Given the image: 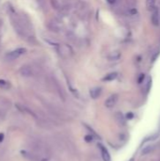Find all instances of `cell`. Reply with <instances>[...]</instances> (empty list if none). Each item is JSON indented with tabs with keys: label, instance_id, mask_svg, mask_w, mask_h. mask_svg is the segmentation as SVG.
<instances>
[{
	"label": "cell",
	"instance_id": "cell-1",
	"mask_svg": "<svg viewBox=\"0 0 160 161\" xmlns=\"http://www.w3.org/2000/svg\"><path fill=\"white\" fill-rule=\"evenodd\" d=\"M10 20L15 32L20 37H22L23 39L31 38V24L30 20L27 18L26 15L11 13Z\"/></svg>",
	"mask_w": 160,
	"mask_h": 161
},
{
	"label": "cell",
	"instance_id": "cell-4",
	"mask_svg": "<svg viewBox=\"0 0 160 161\" xmlns=\"http://www.w3.org/2000/svg\"><path fill=\"white\" fill-rule=\"evenodd\" d=\"M26 52V48H23V47L17 48L15 50H12V51H10V52L7 53V55H6V57H5V59H6V60H8V61H13V60L18 59L19 57H21L22 55H24Z\"/></svg>",
	"mask_w": 160,
	"mask_h": 161
},
{
	"label": "cell",
	"instance_id": "cell-13",
	"mask_svg": "<svg viewBox=\"0 0 160 161\" xmlns=\"http://www.w3.org/2000/svg\"><path fill=\"white\" fill-rule=\"evenodd\" d=\"M156 0H146V7L148 10H153L156 8Z\"/></svg>",
	"mask_w": 160,
	"mask_h": 161
},
{
	"label": "cell",
	"instance_id": "cell-9",
	"mask_svg": "<svg viewBox=\"0 0 160 161\" xmlns=\"http://www.w3.org/2000/svg\"><path fill=\"white\" fill-rule=\"evenodd\" d=\"M102 93V88L100 87H94L90 90V95L92 99H97Z\"/></svg>",
	"mask_w": 160,
	"mask_h": 161
},
{
	"label": "cell",
	"instance_id": "cell-14",
	"mask_svg": "<svg viewBox=\"0 0 160 161\" xmlns=\"http://www.w3.org/2000/svg\"><path fill=\"white\" fill-rule=\"evenodd\" d=\"M117 76H118L117 73H110V74H106V76L103 78V80H104V81H112V80L116 79Z\"/></svg>",
	"mask_w": 160,
	"mask_h": 161
},
{
	"label": "cell",
	"instance_id": "cell-20",
	"mask_svg": "<svg viewBox=\"0 0 160 161\" xmlns=\"http://www.w3.org/2000/svg\"><path fill=\"white\" fill-rule=\"evenodd\" d=\"M0 26H1V25H0Z\"/></svg>",
	"mask_w": 160,
	"mask_h": 161
},
{
	"label": "cell",
	"instance_id": "cell-16",
	"mask_svg": "<svg viewBox=\"0 0 160 161\" xmlns=\"http://www.w3.org/2000/svg\"><path fill=\"white\" fill-rule=\"evenodd\" d=\"M92 140H93V137H92V136H90V135H87V136L85 137V140L87 141V142L92 141Z\"/></svg>",
	"mask_w": 160,
	"mask_h": 161
},
{
	"label": "cell",
	"instance_id": "cell-12",
	"mask_svg": "<svg viewBox=\"0 0 160 161\" xmlns=\"http://www.w3.org/2000/svg\"><path fill=\"white\" fill-rule=\"evenodd\" d=\"M120 57H121V53H120L119 51H113V52L108 54L107 60L111 61H115V60H118Z\"/></svg>",
	"mask_w": 160,
	"mask_h": 161
},
{
	"label": "cell",
	"instance_id": "cell-3",
	"mask_svg": "<svg viewBox=\"0 0 160 161\" xmlns=\"http://www.w3.org/2000/svg\"><path fill=\"white\" fill-rule=\"evenodd\" d=\"M57 51H58L59 55L63 57L65 60L71 59L73 55V48L71 47V45L67 43H59L57 45Z\"/></svg>",
	"mask_w": 160,
	"mask_h": 161
},
{
	"label": "cell",
	"instance_id": "cell-8",
	"mask_svg": "<svg viewBox=\"0 0 160 161\" xmlns=\"http://www.w3.org/2000/svg\"><path fill=\"white\" fill-rule=\"evenodd\" d=\"M99 148H100V151H101L103 160H104V161H111L110 154H109V153H108L107 149L102 144H99Z\"/></svg>",
	"mask_w": 160,
	"mask_h": 161
},
{
	"label": "cell",
	"instance_id": "cell-5",
	"mask_svg": "<svg viewBox=\"0 0 160 161\" xmlns=\"http://www.w3.org/2000/svg\"><path fill=\"white\" fill-rule=\"evenodd\" d=\"M47 26H48L49 29L54 31V32H59L60 30L63 29V24H62V22L59 19H57V18L51 19L48 22Z\"/></svg>",
	"mask_w": 160,
	"mask_h": 161
},
{
	"label": "cell",
	"instance_id": "cell-6",
	"mask_svg": "<svg viewBox=\"0 0 160 161\" xmlns=\"http://www.w3.org/2000/svg\"><path fill=\"white\" fill-rule=\"evenodd\" d=\"M20 74L25 77H30L35 74V70L31 65H24L20 68Z\"/></svg>",
	"mask_w": 160,
	"mask_h": 161
},
{
	"label": "cell",
	"instance_id": "cell-7",
	"mask_svg": "<svg viewBox=\"0 0 160 161\" xmlns=\"http://www.w3.org/2000/svg\"><path fill=\"white\" fill-rule=\"evenodd\" d=\"M118 94H112L110 95L108 98L106 100L105 102V106L107 107V108H112L115 107V105L117 104V102H118Z\"/></svg>",
	"mask_w": 160,
	"mask_h": 161
},
{
	"label": "cell",
	"instance_id": "cell-15",
	"mask_svg": "<svg viewBox=\"0 0 160 161\" xmlns=\"http://www.w3.org/2000/svg\"><path fill=\"white\" fill-rule=\"evenodd\" d=\"M10 83L8 81H6V80H3V79H0V88L1 89H9L10 88Z\"/></svg>",
	"mask_w": 160,
	"mask_h": 161
},
{
	"label": "cell",
	"instance_id": "cell-19",
	"mask_svg": "<svg viewBox=\"0 0 160 161\" xmlns=\"http://www.w3.org/2000/svg\"><path fill=\"white\" fill-rule=\"evenodd\" d=\"M158 132L160 133V119H159V122H158Z\"/></svg>",
	"mask_w": 160,
	"mask_h": 161
},
{
	"label": "cell",
	"instance_id": "cell-17",
	"mask_svg": "<svg viewBox=\"0 0 160 161\" xmlns=\"http://www.w3.org/2000/svg\"><path fill=\"white\" fill-rule=\"evenodd\" d=\"M4 140V133H0V142H2Z\"/></svg>",
	"mask_w": 160,
	"mask_h": 161
},
{
	"label": "cell",
	"instance_id": "cell-2",
	"mask_svg": "<svg viewBox=\"0 0 160 161\" xmlns=\"http://www.w3.org/2000/svg\"><path fill=\"white\" fill-rule=\"evenodd\" d=\"M29 146L32 150V153L37 154L38 157L46 160L50 157V154H51L50 149L45 145L42 140L31 139L29 140Z\"/></svg>",
	"mask_w": 160,
	"mask_h": 161
},
{
	"label": "cell",
	"instance_id": "cell-18",
	"mask_svg": "<svg viewBox=\"0 0 160 161\" xmlns=\"http://www.w3.org/2000/svg\"><path fill=\"white\" fill-rule=\"evenodd\" d=\"M106 1L109 3V4H114V3H116V0H106Z\"/></svg>",
	"mask_w": 160,
	"mask_h": 161
},
{
	"label": "cell",
	"instance_id": "cell-11",
	"mask_svg": "<svg viewBox=\"0 0 160 161\" xmlns=\"http://www.w3.org/2000/svg\"><path fill=\"white\" fill-rule=\"evenodd\" d=\"M153 15H152V23L155 26H158L159 25V12L158 10L156 8H155V10H153Z\"/></svg>",
	"mask_w": 160,
	"mask_h": 161
},
{
	"label": "cell",
	"instance_id": "cell-10",
	"mask_svg": "<svg viewBox=\"0 0 160 161\" xmlns=\"http://www.w3.org/2000/svg\"><path fill=\"white\" fill-rule=\"evenodd\" d=\"M10 101L7 100L6 98L1 97V98H0V110H1V111L7 110L8 108H10Z\"/></svg>",
	"mask_w": 160,
	"mask_h": 161
}]
</instances>
